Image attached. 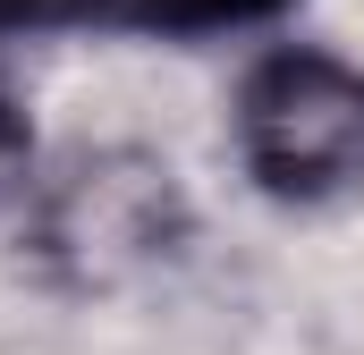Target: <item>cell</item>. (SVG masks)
<instances>
[{
  "label": "cell",
  "mask_w": 364,
  "mask_h": 355,
  "mask_svg": "<svg viewBox=\"0 0 364 355\" xmlns=\"http://www.w3.org/2000/svg\"><path fill=\"white\" fill-rule=\"evenodd\" d=\"M195 229L186 186L144 144H93L26 195V254L68 296H110L153 263H170Z\"/></svg>",
  "instance_id": "obj_1"
},
{
  "label": "cell",
  "mask_w": 364,
  "mask_h": 355,
  "mask_svg": "<svg viewBox=\"0 0 364 355\" xmlns=\"http://www.w3.org/2000/svg\"><path fill=\"white\" fill-rule=\"evenodd\" d=\"M229 136L272 203H339L364 186V68L322 43H272L237 77Z\"/></svg>",
  "instance_id": "obj_2"
},
{
  "label": "cell",
  "mask_w": 364,
  "mask_h": 355,
  "mask_svg": "<svg viewBox=\"0 0 364 355\" xmlns=\"http://www.w3.org/2000/svg\"><path fill=\"white\" fill-rule=\"evenodd\" d=\"M296 0H0V34H153L203 43L237 26H272Z\"/></svg>",
  "instance_id": "obj_3"
},
{
  "label": "cell",
  "mask_w": 364,
  "mask_h": 355,
  "mask_svg": "<svg viewBox=\"0 0 364 355\" xmlns=\"http://www.w3.org/2000/svg\"><path fill=\"white\" fill-rule=\"evenodd\" d=\"M17 186H34V127H26V110L0 93V195H17Z\"/></svg>",
  "instance_id": "obj_4"
}]
</instances>
